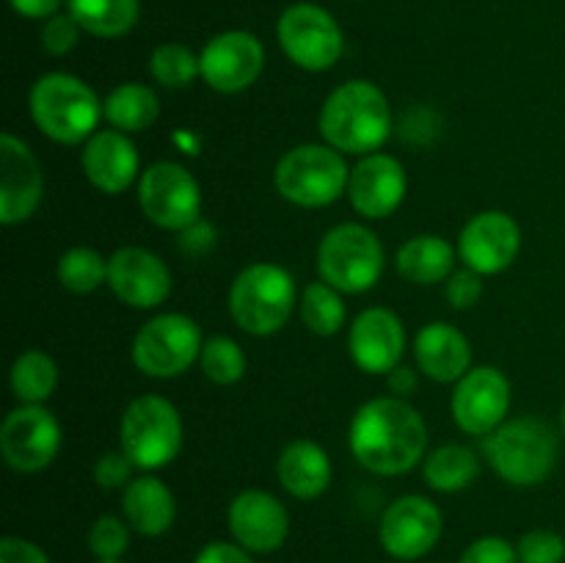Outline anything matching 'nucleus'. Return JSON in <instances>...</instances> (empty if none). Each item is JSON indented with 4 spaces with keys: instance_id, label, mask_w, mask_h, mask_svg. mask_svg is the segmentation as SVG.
Instances as JSON below:
<instances>
[{
    "instance_id": "obj_43",
    "label": "nucleus",
    "mask_w": 565,
    "mask_h": 563,
    "mask_svg": "<svg viewBox=\"0 0 565 563\" xmlns=\"http://www.w3.org/2000/svg\"><path fill=\"white\" fill-rule=\"evenodd\" d=\"M213 243H215L213 226L204 224L202 219H199L196 224L188 226V230H182V248H185L188 254H193V257L207 254L210 248H213Z\"/></svg>"
},
{
    "instance_id": "obj_8",
    "label": "nucleus",
    "mask_w": 565,
    "mask_h": 563,
    "mask_svg": "<svg viewBox=\"0 0 565 563\" xmlns=\"http://www.w3.org/2000/svg\"><path fill=\"white\" fill-rule=\"evenodd\" d=\"M318 270L340 293H367L384 274V246L362 224H340L318 246Z\"/></svg>"
},
{
    "instance_id": "obj_28",
    "label": "nucleus",
    "mask_w": 565,
    "mask_h": 563,
    "mask_svg": "<svg viewBox=\"0 0 565 563\" xmlns=\"http://www.w3.org/2000/svg\"><path fill=\"white\" fill-rule=\"evenodd\" d=\"M480 472V458L475 456V450L463 445H441L425 458L423 475L428 480L430 489L445 491H461L467 486H472V480Z\"/></svg>"
},
{
    "instance_id": "obj_38",
    "label": "nucleus",
    "mask_w": 565,
    "mask_h": 563,
    "mask_svg": "<svg viewBox=\"0 0 565 563\" xmlns=\"http://www.w3.org/2000/svg\"><path fill=\"white\" fill-rule=\"evenodd\" d=\"M458 563H519V552L500 535H486L472 541Z\"/></svg>"
},
{
    "instance_id": "obj_36",
    "label": "nucleus",
    "mask_w": 565,
    "mask_h": 563,
    "mask_svg": "<svg viewBox=\"0 0 565 563\" xmlns=\"http://www.w3.org/2000/svg\"><path fill=\"white\" fill-rule=\"evenodd\" d=\"M519 563H563L565 561V541L555 530H530L522 535L516 546Z\"/></svg>"
},
{
    "instance_id": "obj_35",
    "label": "nucleus",
    "mask_w": 565,
    "mask_h": 563,
    "mask_svg": "<svg viewBox=\"0 0 565 563\" xmlns=\"http://www.w3.org/2000/svg\"><path fill=\"white\" fill-rule=\"evenodd\" d=\"M130 546V530L119 517H99L88 530V550L99 557V561H119Z\"/></svg>"
},
{
    "instance_id": "obj_33",
    "label": "nucleus",
    "mask_w": 565,
    "mask_h": 563,
    "mask_svg": "<svg viewBox=\"0 0 565 563\" xmlns=\"http://www.w3.org/2000/svg\"><path fill=\"white\" fill-rule=\"evenodd\" d=\"M149 75L166 88H185L202 75V61L185 44H160L149 55Z\"/></svg>"
},
{
    "instance_id": "obj_29",
    "label": "nucleus",
    "mask_w": 565,
    "mask_h": 563,
    "mask_svg": "<svg viewBox=\"0 0 565 563\" xmlns=\"http://www.w3.org/2000/svg\"><path fill=\"white\" fill-rule=\"evenodd\" d=\"M70 14L83 31L103 39L125 36L138 20V0H70Z\"/></svg>"
},
{
    "instance_id": "obj_10",
    "label": "nucleus",
    "mask_w": 565,
    "mask_h": 563,
    "mask_svg": "<svg viewBox=\"0 0 565 563\" xmlns=\"http://www.w3.org/2000/svg\"><path fill=\"white\" fill-rule=\"evenodd\" d=\"M138 202L152 224L182 232L199 221L202 188L182 163L158 160L138 180Z\"/></svg>"
},
{
    "instance_id": "obj_45",
    "label": "nucleus",
    "mask_w": 565,
    "mask_h": 563,
    "mask_svg": "<svg viewBox=\"0 0 565 563\" xmlns=\"http://www.w3.org/2000/svg\"><path fill=\"white\" fill-rule=\"evenodd\" d=\"M414 386H417V375H414L412 368H403V364H397V368L390 373V390L395 392V397L412 395Z\"/></svg>"
},
{
    "instance_id": "obj_12",
    "label": "nucleus",
    "mask_w": 565,
    "mask_h": 563,
    "mask_svg": "<svg viewBox=\"0 0 565 563\" xmlns=\"http://www.w3.org/2000/svg\"><path fill=\"white\" fill-rule=\"evenodd\" d=\"M61 450V423L44 406L22 403L0 425V453L17 472H42Z\"/></svg>"
},
{
    "instance_id": "obj_41",
    "label": "nucleus",
    "mask_w": 565,
    "mask_h": 563,
    "mask_svg": "<svg viewBox=\"0 0 565 563\" xmlns=\"http://www.w3.org/2000/svg\"><path fill=\"white\" fill-rule=\"evenodd\" d=\"M0 563H50V557L33 541L6 535L0 541Z\"/></svg>"
},
{
    "instance_id": "obj_3",
    "label": "nucleus",
    "mask_w": 565,
    "mask_h": 563,
    "mask_svg": "<svg viewBox=\"0 0 565 563\" xmlns=\"http://www.w3.org/2000/svg\"><path fill=\"white\" fill-rule=\"evenodd\" d=\"M31 116L39 130L58 144H86L103 119L97 94L75 75L50 72L31 88Z\"/></svg>"
},
{
    "instance_id": "obj_31",
    "label": "nucleus",
    "mask_w": 565,
    "mask_h": 563,
    "mask_svg": "<svg viewBox=\"0 0 565 563\" xmlns=\"http://www.w3.org/2000/svg\"><path fill=\"white\" fill-rule=\"evenodd\" d=\"M298 309H301L303 326L320 337L337 334L348 320V309L340 290L326 285V282H312V285L301 293Z\"/></svg>"
},
{
    "instance_id": "obj_37",
    "label": "nucleus",
    "mask_w": 565,
    "mask_h": 563,
    "mask_svg": "<svg viewBox=\"0 0 565 563\" xmlns=\"http://www.w3.org/2000/svg\"><path fill=\"white\" fill-rule=\"evenodd\" d=\"M81 22L72 14H53L42 28V47L50 55H66L81 39Z\"/></svg>"
},
{
    "instance_id": "obj_18",
    "label": "nucleus",
    "mask_w": 565,
    "mask_h": 563,
    "mask_svg": "<svg viewBox=\"0 0 565 563\" xmlns=\"http://www.w3.org/2000/svg\"><path fill=\"white\" fill-rule=\"evenodd\" d=\"M108 285L127 307L154 309L171 296V270L149 248L125 246L110 254Z\"/></svg>"
},
{
    "instance_id": "obj_19",
    "label": "nucleus",
    "mask_w": 565,
    "mask_h": 563,
    "mask_svg": "<svg viewBox=\"0 0 565 563\" xmlns=\"http://www.w3.org/2000/svg\"><path fill=\"white\" fill-rule=\"evenodd\" d=\"M408 191L406 169L397 158L384 152L364 155L348 180V199L364 219H390Z\"/></svg>"
},
{
    "instance_id": "obj_11",
    "label": "nucleus",
    "mask_w": 565,
    "mask_h": 563,
    "mask_svg": "<svg viewBox=\"0 0 565 563\" xmlns=\"http://www.w3.org/2000/svg\"><path fill=\"white\" fill-rule=\"evenodd\" d=\"M279 44L287 59L307 72H323L340 61L342 31L334 17L312 3H296L279 17Z\"/></svg>"
},
{
    "instance_id": "obj_16",
    "label": "nucleus",
    "mask_w": 565,
    "mask_h": 563,
    "mask_svg": "<svg viewBox=\"0 0 565 563\" xmlns=\"http://www.w3.org/2000/svg\"><path fill=\"white\" fill-rule=\"evenodd\" d=\"M44 177L36 155L11 132L0 136V221L22 224L42 204Z\"/></svg>"
},
{
    "instance_id": "obj_30",
    "label": "nucleus",
    "mask_w": 565,
    "mask_h": 563,
    "mask_svg": "<svg viewBox=\"0 0 565 563\" xmlns=\"http://www.w3.org/2000/svg\"><path fill=\"white\" fill-rule=\"evenodd\" d=\"M58 384V368L44 351H25L11 364V392L22 403L42 406Z\"/></svg>"
},
{
    "instance_id": "obj_42",
    "label": "nucleus",
    "mask_w": 565,
    "mask_h": 563,
    "mask_svg": "<svg viewBox=\"0 0 565 563\" xmlns=\"http://www.w3.org/2000/svg\"><path fill=\"white\" fill-rule=\"evenodd\" d=\"M193 563H254L248 555L246 546L230 544V541H213V544L204 546Z\"/></svg>"
},
{
    "instance_id": "obj_21",
    "label": "nucleus",
    "mask_w": 565,
    "mask_h": 563,
    "mask_svg": "<svg viewBox=\"0 0 565 563\" xmlns=\"http://www.w3.org/2000/svg\"><path fill=\"white\" fill-rule=\"evenodd\" d=\"M230 530L248 552H276L290 533L287 508L263 489H246L232 500Z\"/></svg>"
},
{
    "instance_id": "obj_24",
    "label": "nucleus",
    "mask_w": 565,
    "mask_h": 563,
    "mask_svg": "<svg viewBox=\"0 0 565 563\" xmlns=\"http://www.w3.org/2000/svg\"><path fill=\"white\" fill-rule=\"evenodd\" d=\"M121 511L136 533L163 535L174 524L177 500L163 480L154 475H141L125 486Z\"/></svg>"
},
{
    "instance_id": "obj_20",
    "label": "nucleus",
    "mask_w": 565,
    "mask_h": 563,
    "mask_svg": "<svg viewBox=\"0 0 565 563\" xmlns=\"http://www.w3.org/2000/svg\"><path fill=\"white\" fill-rule=\"evenodd\" d=\"M351 359L364 373H386L401 364L406 351V329L403 320L386 307H370L356 315L348 334Z\"/></svg>"
},
{
    "instance_id": "obj_26",
    "label": "nucleus",
    "mask_w": 565,
    "mask_h": 563,
    "mask_svg": "<svg viewBox=\"0 0 565 563\" xmlns=\"http://www.w3.org/2000/svg\"><path fill=\"white\" fill-rule=\"evenodd\" d=\"M456 248L439 235L408 237L397 248V270L414 285H439L452 274Z\"/></svg>"
},
{
    "instance_id": "obj_15",
    "label": "nucleus",
    "mask_w": 565,
    "mask_h": 563,
    "mask_svg": "<svg viewBox=\"0 0 565 563\" xmlns=\"http://www.w3.org/2000/svg\"><path fill=\"white\" fill-rule=\"evenodd\" d=\"M441 511L428 497L406 495L392 502L381 517V546L397 561H417L428 555L441 539Z\"/></svg>"
},
{
    "instance_id": "obj_6",
    "label": "nucleus",
    "mask_w": 565,
    "mask_h": 563,
    "mask_svg": "<svg viewBox=\"0 0 565 563\" xmlns=\"http://www.w3.org/2000/svg\"><path fill=\"white\" fill-rule=\"evenodd\" d=\"M348 169L340 149L331 144H301L276 163V191L298 208H326L348 193Z\"/></svg>"
},
{
    "instance_id": "obj_2",
    "label": "nucleus",
    "mask_w": 565,
    "mask_h": 563,
    "mask_svg": "<svg viewBox=\"0 0 565 563\" xmlns=\"http://www.w3.org/2000/svg\"><path fill=\"white\" fill-rule=\"evenodd\" d=\"M320 136L340 152L373 155L392 136L390 99L370 81L342 83L326 97Z\"/></svg>"
},
{
    "instance_id": "obj_1",
    "label": "nucleus",
    "mask_w": 565,
    "mask_h": 563,
    "mask_svg": "<svg viewBox=\"0 0 565 563\" xmlns=\"http://www.w3.org/2000/svg\"><path fill=\"white\" fill-rule=\"evenodd\" d=\"M353 458L375 475H403L419 464L428 445L425 419L403 397H373L351 419Z\"/></svg>"
},
{
    "instance_id": "obj_13",
    "label": "nucleus",
    "mask_w": 565,
    "mask_h": 563,
    "mask_svg": "<svg viewBox=\"0 0 565 563\" xmlns=\"http://www.w3.org/2000/svg\"><path fill=\"white\" fill-rule=\"evenodd\" d=\"M511 408V381L491 364L472 368L452 392V419L463 434L489 436L505 423Z\"/></svg>"
},
{
    "instance_id": "obj_23",
    "label": "nucleus",
    "mask_w": 565,
    "mask_h": 563,
    "mask_svg": "<svg viewBox=\"0 0 565 563\" xmlns=\"http://www.w3.org/2000/svg\"><path fill=\"white\" fill-rule=\"evenodd\" d=\"M414 359L428 379L452 384L472 370V346L461 329L445 320H434L419 329L414 340Z\"/></svg>"
},
{
    "instance_id": "obj_22",
    "label": "nucleus",
    "mask_w": 565,
    "mask_h": 563,
    "mask_svg": "<svg viewBox=\"0 0 565 563\" xmlns=\"http://www.w3.org/2000/svg\"><path fill=\"white\" fill-rule=\"evenodd\" d=\"M83 174L97 191L125 193L138 180V149L121 130H99L83 144Z\"/></svg>"
},
{
    "instance_id": "obj_39",
    "label": "nucleus",
    "mask_w": 565,
    "mask_h": 563,
    "mask_svg": "<svg viewBox=\"0 0 565 563\" xmlns=\"http://www.w3.org/2000/svg\"><path fill=\"white\" fill-rule=\"evenodd\" d=\"M480 296H483V276L475 274V270H456L447 282V301H450L452 309L475 307Z\"/></svg>"
},
{
    "instance_id": "obj_44",
    "label": "nucleus",
    "mask_w": 565,
    "mask_h": 563,
    "mask_svg": "<svg viewBox=\"0 0 565 563\" xmlns=\"http://www.w3.org/2000/svg\"><path fill=\"white\" fill-rule=\"evenodd\" d=\"M11 9L17 14L28 17V20H42V17H53L61 9V0H9Z\"/></svg>"
},
{
    "instance_id": "obj_46",
    "label": "nucleus",
    "mask_w": 565,
    "mask_h": 563,
    "mask_svg": "<svg viewBox=\"0 0 565 563\" xmlns=\"http://www.w3.org/2000/svg\"><path fill=\"white\" fill-rule=\"evenodd\" d=\"M561 419H563V436H565V403H563V414H561Z\"/></svg>"
},
{
    "instance_id": "obj_25",
    "label": "nucleus",
    "mask_w": 565,
    "mask_h": 563,
    "mask_svg": "<svg viewBox=\"0 0 565 563\" xmlns=\"http://www.w3.org/2000/svg\"><path fill=\"white\" fill-rule=\"evenodd\" d=\"M276 475L285 491L298 500H315L331 484V461L318 442L296 439L281 450Z\"/></svg>"
},
{
    "instance_id": "obj_32",
    "label": "nucleus",
    "mask_w": 565,
    "mask_h": 563,
    "mask_svg": "<svg viewBox=\"0 0 565 563\" xmlns=\"http://www.w3.org/2000/svg\"><path fill=\"white\" fill-rule=\"evenodd\" d=\"M55 274L64 290L83 296V293H94L99 285H108V259L94 248L75 246L61 254Z\"/></svg>"
},
{
    "instance_id": "obj_27",
    "label": "nucleus",
    "mask_w": 565,
    "mask_h": 563,
    "mask_svg": "<svg viewBox=\"0 0 565 563\" xmlns=\"http://www.w3.org/2000/svg\"><path fill=\"white\" fill-rule=\"evenodd\" d=\"M103 114L114 130L141 132L158 121L160 99L154 88L143 83H121L105 97Z\"/></svg>"
},
{
    "instance_id": "obj_47",
    "label": "nucleus",
    "mask_w": 565,
    "mask_h": 563,
    "mask_svg": "<svg viewBox=\"0 0 565 563\" xmlns=\"http://www.w3.org/2000/svg\"><path fill=\"white\" fill-rule=\"evenodd\" d=\"M99 563H121V561H99Z\"/></svg>"
},
{
    "instance_id": "obj_17",
    "label": "nucleus",
    "mask_w": 565,
    "mask_h": 563,
    "mask_svg": "<svg viewBox=\"0 0 565 563\" xmlns=\"http://www.w3.org/2000/svg\"><path fill=\"white\" fill-rule=\"evenodd\" d=\"M202 77L213 92L237 94L252 86L265 66V50L248 31H226L207 42L199 55Z\"/></svg>"
},
{
    "instance_id": "obj_7",
    "label": "nucleus",
    "mask_w": 565,
    "mask_h": 563,
    "mask_svg": "<svg viewBox=\"0 0 565 563\" xmlns=\"http://www.w3.org/2000/svg\"><path fill=\"white\" fill-rule=\"evenodd\" d=\"M121 450L138 469H163L180 456L182 417L171 401L141 395L125 408L119 428Z\"/></svg>"
},
{
    "instance_id": "obj_34",
    "label": "nucleus",
    "mask_w": 565,
    "mask_h": 563,
    "mask_svg": "<svg viewBox=\"0 0 565 563\" xmlns=\"http://www.w3.org/2000/svg\"><path fill=\"white\" fill-rule=\"evenodd\" d=\"M199 364H202V373L213 384L230 386L237 384L243 373H246V353H243V348L232 337L215 334L204 342Z\"/></svg>"
},
{
    "instance_id": "obj_5",
    "label": "nucleus",
    "mask_w": 565,
    "mask_h": 563,
    "mask_svg": "<svg viewBox=\"0 0 565 563\" xmlns=\"http://www.w3.org/2000/svg\"><path fill=\"white\" fill-rule=\"evenodd\" d=\"M296 307V279L276 263H257L235 276L230 312L243 331L254 337L276 334Z\"/></svg>"
},
{
    "instance_id": "obj_14",
    "label": "nucleus",
    "mask_w": 565,
    "mask_h": 563,
    "mask_svg": "<svg viewBox=\"0 0 565 563\" xmlns=\"http://www.w3.org/2000/svg\"><path fill=\"white\" fill-rule=\"evenodd\" d=\"M522 248V230L516 219L502 210L472 215L458 235V254L463 265L480 276H494L511 268Z\"/></svg>"
},
{
    "instance_id": "obj_4",
    "label": "nucleus",
    "mask_w": 565,
    "mask_h": 563,
    "mask_svg": "<svg viewBox=\"0 0 565 563\" xmlns=\"http://www.w3.org/2000/svg\"><path fill=\"white\" fill-rule=\"evenodd\" d=\"M486 458L502 480L513 486L544 484L557 461V434L541 417L502 423L483 442Z\"/></svg>"
},
{
    "instance_id": "obj_9",
    "label": "nucleus",
    "mask_w": 565,
    "mask_h": 563,
    "mask_svg": "<svg viewBox=\"0 0 565 563\" xmlns=\"http://www.w3.org/2000/svg\"><path fill=\"white\" fill-rule=\"evenodd\" d=\"M202 331L188 315L163 312L138 329L132 340V362L149 379H174L202 357Z\"/></svg>"
},
{
    "instance_id": "obj_40",
    "label": "nucleus",
    "mask_w": 565,
    "mask_h": 563,
    "mask_svg": "<svg viewBox=\"0 0 565 563\" xmlns=\"http://www.w3.org/2000/svg\"><path fill=\"white\" fill-rule=\"evenodd\" d=\"M132 467H136V464L127 458L125 450L105 453V456H99L97 467H94V480H97L103 489H121V486L130 484Z\"/></svg>"
}]
</instances>
